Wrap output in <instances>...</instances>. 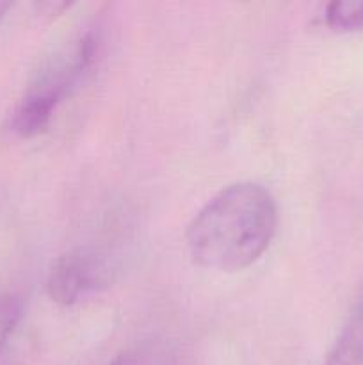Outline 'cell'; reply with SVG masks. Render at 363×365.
<instances>
[{"instance_id":"1","label":"cell","mask_w":363,"mask_h":365,"mask_svg":"<svg viewBox=\"0 0 363 365\" xmlns=\"http://www.w3.org/2000/svg\"><path fill=\"white\" fill-rule=\"evenodd\" d=\"M278 209L258 182L230 184L192 217L185 241L198 266L233 273L253 266L276 234Z\"/></svg>"},{"instance_id":"2","label":"cell","mask_w":363,"mask_h":365,"mask_svg":"<svg viewBox=\"0 0 363 365\" xmlns=\"http://www.w3.org/2000/svg\"><path fill=\"white\" fill-rule=\"evenodd\" d=\"M96 53L98 36L88 31L45 57L11 113V134L20 139L41 134L52 121L57 106L91 68Z\"/></svg>"},{"instance_id":"3","label":"cell","mask_w":363,"mask_h":365,"mask_svg":"<svg viewBox=\"0 0 363 365\" xmlns=\"http://www.w3.org/2000/svg\"><path fill=\"white\" fill-rule=\"evenodd\" d=\"M116 273V262L105 250L77 246L52 264L46 277V292L57 305H77L88 296L109 287Z\"/></svg>"},{"instance_id":"4","label":"cell","mask_w":363,"mask_h":365,"mask_svg":"<svg viewBox=\"0 0 363 365\" xmlns=\"http://www.w3.org/2000/svg\"><path fill=\"white\" fill-rule=\"evenodd\" d=\"M322 365H363V303L344 324Z\"/></svg>"},{"instance_id":"5","label":"cell","mask_w":363,"mask_h":365,"mask_svg":"<svg viewBox=\"0 0 363 365\" xmlns=\"http://www.w3.org/2000/svg\"><path fill=\"white\" fill-rule=\"evenodd\" d=\"M324 21L335 31L363 29V0H335L324 9Z\"/></svg>"},{"instance_id":"6","label":"cell","mask_w":363,"mask_h":365,"mask_svg":"<svg viewBox=\"0 0 363 365\" xmlns=\"http://www.w3.org/2000/svg\"><path fill=\"white\" fill-rule=\"evenodd\" d=\"M23 316V302L13 292L0 294V351L14 334Z\"/></svg>"},{"instance_id":"7","label":"cell","mask_w":363,"mask_h":365,"mask_svg":"<svg viewBox=\"0 0 363 365\" xmlns=\"http://www.w3.org/2000/svg\"><path fill=\"white\" fill-rule=\"evenodd\" d=\"M71 4L70 2H43V4H38V9L41 11L43 14H46V16H59L63 11L70 9Z\"/></svg>"},{"instance_id":"8","label":"cell","mask_w":363,"mask_h":365,"mask_svg":"<svg viewBox=\"0 0 363 365\" xmlns=\"http://www.w3.org/2000/svg\"><path fill=\"white\" fill-rule=\"evenodd\" d=\"M107 365H137V359H135L134 353L125 351V353H120L117 356H114V359Z\"/></svg>"},{"instance_id":"9","label":"cell","mask_w":363,"mask_h":365,"mask_svg":"<svg viewBox=\"0 0 363 365\" xmlns=\"http://www.w3.org/2000/svg\"><path fill=\"white\" fill-rule=\"evenodd\" d=\"M9 9H11V4L9 2H0V21L4 20V16H6V13Z\"/></svg>"}]
</instances>
